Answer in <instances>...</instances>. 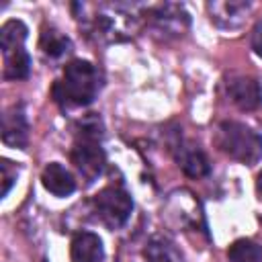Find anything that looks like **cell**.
Listing matches in <instances>:
<instances>
[{
  "instance_id": "cell-17",
  "label": "cell",
  "mask_w": 262,
  "mask_h": 262,
  "mask_svg": "<svg viewBox=\"0 0 262 262\" xmlns=\"http://www.w3.org/2000/svg\"><path fill=\"white\" fill-rule=\"evenodd\" d=\"M229 262H262V246L252 239H235L227 250Z\"/></svg>"
},
{
  "instance_id": "cell-8",
  "label": "cell",
  "mask_w": 262,
  "mask_h": 262,
  "mask_svg": "<svg viewBox=\"0 0 262 262\" xmlns=\"http://www.w3.org/2000/svg\"><path fill=\"white\" fill-rule=\"evenodd\" d=\"M2 141L10 147H27L29 141V121L25 115V108L20 104L10 106L2 115Z\"/></svg>"
},
{
  "instance_id": "cell-16",
  "label": "cell",
  "mask_w": 262,
  "mask_h": 262,
  "mask_svg": "<svg viewBox=\"0 0 262 262\" xmlns=\"http://www.w3.org/2000/svg\"><path fill=\"white\" fill-rule=\"evenodd\" d=\"M4 78L6 80H25L31 74V57L25 47L4 53Z\"/></svg>"
},
{
  "instance_id": "cell-11",
  "label": "cell",
  "mask_w": 262,
  "mask_h": 262,
  "mask_svg": "<svg viewBox=\"0 0 262 262\" xmlns=\"http://www.w3.org/2000/svg\"><path fill=\"white\" fill-rule=\"evenodd\" d=\"M41 184L45 190H49L55 196H68L76 190V180L68 168H63L57 162H51L41 172Z\"/></svg>"
},
{
  "instance_id": "cell-4",
  "label": "cell",
  "mask_w": 262,
  "mask_h": 262,
  "mask_svg": "<svg viewBox=\"0 0 262 262\" xmlns=\"http://www.w3.org/2000/svg\"><path fill=\"white\" fill-rule=\"evenodd\" d=\"M70 158L86 182L96 180L106 164V156L98 145V141L94 139H78L70 151Z\"/></svg>"
},
{
  "instance_id": "cell-14",
  "label": "cell",
  "mask_w": 262,
  "mask_h": 262,
  "mask_svg": "<svg viewBox=\"0 0 262 262\" xmlns=\"http://www.w3.org/2000/svg\"><path fill=\"white\" fill-rule=\"evenodd\" d=\"M39 49L47 55V57H61L66 55L70 49H72V41L70 37H66L61 31L53 29V27H45L41 31V37H39Z\"/></svg>"
},
{
  "instance_id": "cell-7",
  "label": "cell",
  "mask_w": 262,
  "mask_h": 262,
  "mask_svg": "<svg viewBox=\"0 0 262 262\" xmlns=\"http://www.w3.org/2000/svg\"><path fill=\"white\" fill-rule=\"evenodd\" d=\"M227 96L242 111H254L262 102V88L250 76H231L227 80Z\"/></svg>"
},
{
  "instance_id": "cell-9",
  "label": "cell",
  "mask_w": 262,
  "mask_h": 262,
  "mask_svg": "<svg viewBox=\"0 0 262 262\" xmlns=\"http://www.w3.org/2000/svg\"><path fill=\"white\" fill-rule=\"evenodd\" d=\"M151 23L160 33L182 35V31L188 27V14L178 4H162L151 10Z\"/></svg>"
},
{
  "instance_id": "cell-13",
  "label": "cell",
  "mask_w": 262,
  "mask_h": 262,
  "mask_svg": "<svg viewBox=\"0 0 262 262\" xmlns=\"http://www.w3.org/2000/svg\"><path fill=\"white\" fill-rule=\"evenodd\" d=\"M143 256L147 258V262H184L176 244L162 237V235H154L147 242V246L143 250Z\"/></svg>"
},
{
  "instance_id": "cell-5",
  "label": "cell",
  "mask_w": 262,
  "mask_h": 262,
  "mask_svg": "<svg viewBox=\"0 0 262 262\" xmlns=\"http://www.w3.org/2000/svg\"><path fill=\"white\" fill-rule=\"evenodd\" d=\"M166 215L172 223L180 227H199L203 225V211L199 201L188 190H176L170 194L166 205Z\"/></svg>"
},
{
  "instance_id": "cell-20",
  "label": "cell",
  "mask_w": 262,
  "mask_h": 262,
  "mask_svg": "<svg viewBox=\"0 0 262 262\" xmlns=\"http://www.w3.org/2000/svg\"><path fill=\"white\" fill-rule=\"evenodd\" d=\"M252 49H254L256 55L262 57V18L252 29Z\"/></svg>"
},
{
  "instance_id": "cell-15",
  "label": "cell",
  "mask_w": 262,
  "mask_h": 262,
  "mask_svg": "<svg viewBox=\"0 0 262 262\" xmlns=\"http://www.w3.org/2000/svg\"><path fill=\"white\" fill-rule=\"evenodd\" d=\"M27 33H29V29H27V25L23 20H16V18L6 20L2 25V29H0V49H2V55L20 49L25 39H27Z\"/></svg>"
},
{
  "instance_id": "cell-21",
  "label": "cell",
  "mask_w": 262,
  "mask_h": 262,
  "mask_svg": "<svg viewBox=\"0 0 262 262\" xmlns=\"http://www.w3.org/2000/svg\"><path fill=\"white\" fill-rule=\"evenodd\" d=\"M256 192H258V199L262 201V172L258 174V180H256Z\"/></svg>"
},
{
  "instance_id": "cell-18",
  "label": "cell",
  "mask_w": 262,
  "mask_h": 262,
  "mask_svg": "<svg viewBox=\"0 0 262 262\" xmlns=\"http://www.w3.org/2000/svg\"><path fill=\"white\" fill-rule=\"evenodd\" d=\"M78 125H80V137L78 139H94V141H98L102 137V121H100L98 115L92 113V115L84 117L82 121H78Z\"/></svg>"
},
{
  "instance_id": "cell-1",
  "label": "cell",
  "mask_w": 262,
  "mask_h": 262,
  "mask_svg": "<svg viewBox=\"0 0 262 262\" xmlns=\"http://www.w3.org/2000/svg\"><path fill=\"white\" fill-rule=\"evenodd\" d=\"M102 76L86 59H74L63 68L61 80L53 84V98L61 106H86L100 92Z\"/></svg>"
},
{
  "instance_id": "cell-3",
  "label": "cell",
  "mask_w": 262,
  "mask_h": 262,
  "mask_svg": "<svg viewBox=\"0 0 262 262\" xmlns=\"http://www.w3.org/2000/svg\"><path fill=\"white\" fill-rule=\"evenodd\" d=\"M94 209L106 227L119 229L127 223L133 209V201L127 190L119 186H106L94 196Z\"/></svg>"
},
{
  "instance_id": "cell-12",
  "label": "cell",
  "mask_w": 262,
  "mask_h": 262,
  "mask_svg": "<svg viewBox=\"0 0 262 262\" xmlns=\"http://www.w3.org/2000/svg\"><path fill=\"white\" fill-rule=\"evenodd\" d=\"M178 166L182 168V172L190 178H203L211 172V164L209 158L205 156L203 149H199V145H190V143H182L178 147L176 154Z\"/></svg>"
},
{
  "instance_id": "cell-10",
  "label": "cell",
  "mask_w": 262,
  "mask_h": 262,
  "mask_svg": "<svg viewBox=\"0 0 262 262\" xmlns=\"http://www.w3.org/2000/svg\"><path fill=\"white\" fill-rule=\"evenodd\" d=\"M70 256H72V262H102L104 250H102L100 237L92 231L76 233L72 237Z\"/></svg>"
},
{
  "instance_id": "cell-6",
  "label": "cell",
  "mask_w": 262,
  "mask_h": 262,
  "mask_svg": "<svg viewBox=\"0 0 262 262\" xmlns=\"http://www.w3.org/2000/svg\"><path fill=\"white\" fill-rule=\"evenodd\" d=\"M209 16L211 20L225 31H233L239 29L250 12V2L244 0H213L207 4Z\"/></svg>"
},
{
  "instance_id": "cell-19",
  "label": "cell",
  "mask_w": 262,
  "mask_h": 262,
  "mask_svg": "<svg viewBox=\"0 0 262 262\" xmlns=\"http://www.w3.org/2000/svg\"><path fill=\"white\" fill-rule=\"evenodd\" d=\"M0 170H2V196H6L8 194V190L12 188V184H14V180H16V174H18V168H16V164H12L10 160H6V158H2V164H0Z\"/></svg>"
},
{
  "instance_id": "cell-2",
  "label": "cell",
  "mask_w": 262,
  "mask_h": 262,
  "mask_svg": "<svg viewBox=\"0 0 262 262\" xmlns=\"http://www.w3.org/2000/svg\"><path fill=\"white\" fill-rule=\"evenodd\" d=\"M217 145L231 160L254 166L262 158V135L239 121H223L217 129Z\"/></svg>"
}]
</instances>
